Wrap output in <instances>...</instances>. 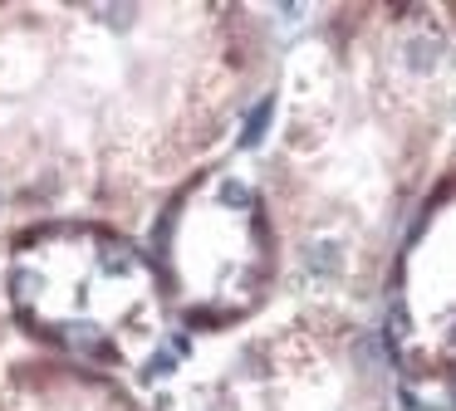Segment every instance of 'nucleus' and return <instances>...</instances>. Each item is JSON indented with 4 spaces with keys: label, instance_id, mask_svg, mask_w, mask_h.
Here are the masks:
<instances>
[{
    "label": "nucleus",
    "instance_id": "20e7f679",
    "mask_svg": "<svg viewBox=\"0 0 456 411\" xmlns=\"http://www.w3.org/2000/svg\"><path fill=\"white\" fill-rule=\"evenodd\" d=\"M358 362H363L368 372H378V362H383V352H378V338H373V333H363V338H358Z\"/></svg>",
    "mask_w": 456,
    "mask_h": 411
},
{
    "label": "nucleus",
    "instance_id": "0eeeda50",
    "mask_svg": "<svg viewBox=\"0 0 456 411\" xmlns=\"http://www.w3.org/2000/svg\"><path fill=\"white\" fill-rule=\"evenodd\" d=\"M221 196L236 206H250V186H240V181H221Z\"/></svg>",
    "mask_w": 456,
    "mask_h": 411
},
{
    "label": "nucleus",
    "instance_id": "6e6552de",
    "mask_svg": "<svg viewBox=\"0 0 456 411\" xmlns=\"http://www.w3.org/2000/svg\"><path fill=\"white\" fill-rule=\"evenodd\" d=\"M172 362H177L172 352H158V358L148 362V377H167V372H172Z\"/></svg>",
    "mask_w": 456,
    "mask_h": 411
},
{
    "label": "nucleus",
    "instance_id": "f257e3e1",
    "mask_svg": "<svg viewBox=\"0 0 456 411\" xmlns=\"http://www.w3.org/2000/svg\"><path fill=\"white\" fill-rule=\"evenodd\" d=\"M338 270H344V250H338L334 240L305 245V274H314V279H338Z\"/></svg>",
    "mask_w": 456,
    "mask_h": 411
},
{
    "label": "nucleus",
    "instance_id": "39448f33",
    "mask_svg": "<svg viewBox=\"0 0 456 411\" xmlns=\"http://www.w3.org/2000/svg\"><path fill=\"white\" fill-rule=\"evenodd\" d=\"M99 15H103V25H113V29H128L133 25V5H103Z\"/></svg>",
    "mask_w": 456,
    "mask_h": 411
},
{
    "label": "nucleus",
    "instance_id": "f03ea898",
    "mask_svg": "<svg viewBox=\"0 0 456 411\" xmlns=\"http://www.w3.org/2000/svg\"><path fill=\"white\" fill-rule=\"evenodd\" d=\"M270 117H275V98H260V103L250 108V117H246V133H240V147H260V137H265Z\"/></svg>",
    "mask_w": 456,
    "mask_h": 411
},
{
    "label": "nucleus",
    "instance_id": "7ed1b4c3",
    "mask_svg": "<svg viewBox=\"0 0 456 411\" xmlns=\"http://www.w3.org/2000/svg\"><path fill=\"white\" fill-rule=\"evenodd\" d=\"M407 64H412V68H432L436 64V44H432V39H412V44H407Z\"/></svg>",
    "mask_w": 456,
    "mask_h": 411
},
{
    "label": "nucleus",
    "instance_id": "423d86ee",
    "mask_svg": "<svg viewBox=\"0 0 456 411\" xmlns=\"http://www.w3.org/2000/svg\"><path fill=\"white\" fill-rule=\"evenodd\" d=\"M103 270H109V274H128L133 270V254L123 250V245H118V250H103Z\"/></svg>",
    "mask_w": 456,
    "mask_h": 411
}]
</instances>
